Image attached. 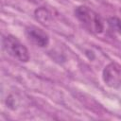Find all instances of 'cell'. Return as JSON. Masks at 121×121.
<instances>
[{"label":"cell","mask_w":121,"mask_h":121,"mask_svg":"<svg viewBox=\"0 0 121 121\" xmlns=\"http://www.w3.org/2000/svg\"><path fill=\"white\" fill-rule=\"evenodd\" d=\"M3 49L12 58L19 61L26 62L29 60V53L27 48L12 35H7L2 40Z\"/></svg>","instance_id":"cell-2"},{"label":"cell","mask_w":121,"mask_h":121,"mask_svg":"<svg viewBox=\"0 0 121 121\" xmlns=\"http://www.w3.org/2000/svg\"><path fill=\"white\" fill-rule=\"evenodd\" d=\"M103 79L110 87H118L121 85V78L118 68L115 64L111 63L107 65L103 71Z\"/></svg>","instance_id":"cell-4"},{"label":"cell","mask_w":121,"mask_h":121,"mask_svg":"<svg viewBox=\"0 0 121 121\" xmlns=\"http://www.w3.org/2000/svg\"><path fill=\"white\" fill-rule=\"evenodd\" d=\"M35 15H36L37 19L40 22H42L43 24L47 23L49 21V19H50V13L43 8H41V9H37L35 11Z\"/></svg>","instance_id":"cell-5"},{"label":"cell","mask_w":121,"mask_h":121,"mask_svg":"<svg viewBox=\"0 0 121 121\" xmlns=\"http://www.w3.org/2000/svg\"><path fill=\"white\" fill-rule=\"evenodd\" d=\"M75 16L91 32L99 34L104 30L103 20L98 13L87 6H78L74 10Z\"/></svg>","instance_id":"cell-1"},{"label":"cell","mask_w":121,"mask_h":121,"mask_svg":"<svg viewBox=\"0 0 121 121\" xmlns=\"http://www.w3.org/2000/svg\"><path fill=\"white\" fill-rule=\"evenodd\" d=\"M108 23H109L110 27L112 30H114L118 33H121V20L120 19H118L116 17H112L109 19Z\"/></svg>","instance_id":"cell-6"},{"label":"cell","mask_w":121,"mask_h":121,"mask_svg":"<svg viewBox=\"0 0 121 121\" xmlns=\"http://www.w3.org/2000/svg\"><path fill=\"white\" fill-rule=\"evenodd\" d=\"M25 34L29 42H31L32 43H34L39 47H45L49 43L48 34L43 29L38 26H27L26 28Z\"/></svg>","instance_id":"cell-3"}]
</instances>
